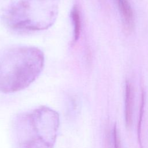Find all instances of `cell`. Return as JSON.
Segmentation results:
<instances>
[{
  "instance_id": "8992f818",
  "label": "cell",
  "mask_w": 148,
  "mask_h": 148,
  "mask_svg": "<svg viewBox=\"0 0 148 148\" xmlns=\"http://www.w3.org/2000/svg\"><path fill=\"white\" fill-rule=\"evenodd\" d=\"M71 18L73 27V42H76L79 37L80 33V17L78 9L73 6L71 12Z\"/></svg>"
},
{
  "instance_id": "52a82bcc",
  "label": "cell",
  "mask_w": 148,
  "mask_h": 148,
  "mask_svg": "<svg viewBox=\"0 0 148 148\" xmlns=\"http://www.w3.org/2000/svg\"><path fill=\"white\" fill-rule=\"evenodd\" d=\"M113 141L114 148H121L120 138L116 126H114L113 128Z\"/></svg>"
},
{
  "instance_id": "7a4b0ae2",
  "label": "cell",
  "mask_w": 148,
  "mask_h": 148,
  "mask_svg": "<svg viewBox=\"0 0 148 148\" xmlns=\"http://www.w3.org/2000/svg\"><path fill=\"white\" fill-rule=\"evenodd\" d=\"M60 127L54 110L40 106L18 114L12 124L16 148H54Z\"/></svg>"
},
{
  "instance_id": "5b68a950",
  "label": "cell",
  "mask_w": 148,
  "mask_h": 148,
  "mask_svg": "<svg viewBox=\"0 0 148 148\" xmlns=\"http://www.w3.org/2000/svg\"><path fill=\"white\" fill-rule=\"evenodd\" d=\"M117 2L125 27L131 29L134 24V14L128 0H117Z\"/></svg>"
},
{
  "instance_id": "6da1fadb",
  "label": "cell",
  "mask_w": 148,
  "mask_h": 148,
  "mask_svg": "<svg viewBox=\"0 0 148 148\" xmlns=\"http://www.w3.org/2000/svg\"><path fill=\"white\" fill-rule=\"evenodd\" d=\"M45 56L32 46H16L0 54V92L12 93L31 84L41 73Z\"/></svg>"
},
{
  "instance_id": "3957f363",
  "label": "cell",
  "mask_w": 148,
  "mask_h": 148,
  "mask_svg": "<svg viewBox=\"0 0 148 148\" xmlns=\"http://www.w3.org/2000/svg\"><path fill=\"white\" fill-rule=\"evenodd\" d=\"M59 8V0H20L8 9L4 19L13 29L45 30L56 22Z\"/></svg>"
},
{
  "instance_id": "277c9868",
  "label": "cell",
  "mask_w": 148,
  "mask_h": 148,
  "mask_svg": "<svg viewBox=\"0 0 148 148\" xmlns=\"http://www.w3.org/2000/svg\"><path fill=\"white\" fill-rule=\"evenodd\" d=\"M134 102L133 88L130 83L127 82L125 84V117L127 127L132 123V109Z\"/></svg>"
}]
</instances>
